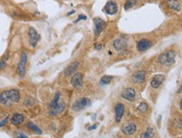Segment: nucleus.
<instances>
[{"mask_svg":"<svg viewBox=\"0 0 182 138\" xmlns=\"http://www.w3.org/2000/svg\"><path fill=\"white\" fill-rule=\"evenodd\" d=\"M136 3H137V0H128L124 4V9L128 10L129 9H131V8H133L136 4Z\"/></svg>","mask_w":182,"mask_h":138,"instance_id":"nucleus-24","label":"nucleus"},{"mask_svg":"<svg viewBox=\"0 0 182 138\" xmlns=\"http://www.w3.org/2000/svg\"><path fill=\"white\" fill-rule=\"evenodd\" d=\"M90 105H91L90 99L87 98H82L79 100L75 101V103L72 105V109H73L75 111H81V110H82L83 109L90 106Z\"/></svg>","mask_w":182,"mask_h":138,"instance_id":"nucleus-3","label":"nucleus"},{"mask_svg":"<svg viewBox=\"0 0 182 138\" xmlns=\"http://www.w3.org/2000/svg\"><path fill=\"white\" fill-rule=\"evenodd\" d=\"M94 22V33L96 35H98L102 32L105 27V21L100 18H95L93 19Z\"/></svg>","mask_w":182,"mask_h":138,"instance_id":"nucleus-6","label":"nucleus"},{"mask_svg":"<svg viewBox=\"0 0 182 138\" xmlns=\"http://www.w3.org/2000/svg\"><path fill=\"white\" fill-rule=\"evenodd\" d=\"M145 75H146V72L145 71H138L136 72L133 75V82L136 83H143L144 79H145Z\"/></svg>","mask_w":182,"mask_h":138,"instance_id":"nucleus-15","label":"nucleus"},{"mask_svg":"<svg viewBox=\"0 0 182 138\" xmlns=\"http://www.w3.org/2000/svg\"><path fill=\"white\" fill-rule=\"evenodd\" d=\"M135 91L134 89L132 88H125L124 90L122 92V97L123 99L128 100V101H133L135 99Z\"/></svg>","mask_w":182,"mask_h":138,"instance_id":"nucleus-9","label":"nucleus"},{"mask_svg":"<svg viewBox=\"0 0 182 138\" xmlns=\"http://www.w3.org/2000/svg\"><path fill=\"white\" fill-rule=\"evenodd\" d=\"M164 80V75L163 74H158L153 76V78L151 80V87L153 88H159L161 83H163V81Z\"/></svg>","mask_w":182,"mask_h":138,"instance_id":"nucleus-13","label":"nucleus"},{"mask_svg":"<svg viewBox=\"0 0 182 138\" xmlns=\"http://www.w3.org/2000/svg\"><path fill=\"white\" fill-rule=\"evenodd\" d=\"M136 130H137L136 125L134 123H133V122H129V123L125 124V125H123V127H122L123 133L125 134V135H127V136L133 135V134L136 131Z\"/></svg>","mask_w":182,"mask_h":138,"instance_id":"nucleus-8","label":"nucleus"},{"mask_svg":"<svg viewBox=\"0 0 182 138\" xmlns=\"http://www.w3.org/2000/svg\"><path fill=\"white\" fill-rule=\"evenodd\" d=\"M181 138H182V137H181Z\"/></svg>","mask_w":182,"mask_h":138,"instance_id":"nucleus-35","label":"nucleus"},{"mask_svg":"<svg viewBox=\"0 0 182 138\" xmlns=\"http://www.w3.org/2000/svg\"><path fill=\"white\" fill-rule=\"evenodd\" d=\"M8 119H9V116H7V117H6V118H5L4 120H3L1 121V124H0V126H1V127H3V125H6L7 121H8Z\"/></svg>","mask_w":182,"mask_h":138,"instance_id":"nucleus-28","label":"nucleus"},{"mask_svg":"<svg viewBox=\"0 0 182 138\" xmlns=\"http://www.w3.org/2000/svg\"><path fill=\"white\" fill-rule=\"evenodd\" d=\"M65 107H66V104H65V103L63 102H60L58 104V105H56V106L53 109H50V115H52V116H55L56 115H58V114L61 113Z\"/></svg>","mask_w":182,"mask_h":138,"instance_id":"nucleus-16","label":"nucleus"},{"mask_svg":"<svg viewBox=\"0 0 182 138\" xmlns=\"http://www.w3.org/2000/svg\"><path fill=\"white\" fill-rule=\"evenodd\" d=\"M180 109H182V99H180Z\"/></svg>","mask_w":182,"mask_h":138,"instance_id":"nucleus-34","label":"nucleus"},{"mask_svg":"<svg viewBox=\"0 0 182 138\" xmlns=\"http://www.w3.org/2000/svg\"><path fill=\"white\" fill-rule=\"evenodd\" d=\"M177 93H178V94H180V93H182V84L180 85V87L179 88V89H178Z\"/></svg>","mask_w":182,"mask_h":138,"instance_id":"nucleus-31","label":"nucleus"},{"mask_svg":"<svg viewBox=\"0 0 182 138\" xmlns=\"http://www.w3.org/2000/svg\"><path fill=\"white\" fill-rule=\"evenodd\" d=\"M113 46H114V48L117 51L123 50L124 48H126L127 46V40L123 37H120L114 40V42H113Z\"/></svg>","mask_w":182,"mask_h":138,"instance_id":"nucleus-14","label":"nucleus"},{"mask_svg":"<svg viewBox=\"0 0 182 138\" xmlns=\"http://www.w3.org/2000/svg\"><path fill=\"white\" fill-rule=\"evenodd\" d=\"M74 13H75V11L73 10V11H71V12H69V13L67 14V15H71V14H74Z\"/></svg>","mask_w":182,"mask_h":138,"instance_id":"nucleus-33","label":"nucleus"},{"mask_svg":"<svg viewBox=\"0 0 182 138\" xmlns=\"http://www.w3.org/2000/svg\"><path fill=\"white\" fill-rule=\"evenodd\" d=\"M27 126L29 127L30 129H31L32 131H33L35 133H36V134H39V135H40V134L42 133V131H41V130H40L37 125H35L34 123H32V122H29L27 124Z\"/></svg>","mask_w":182,"mask_h":138,"instance_id":"nucleus-22","label":"nucleus"},{"mask_svg":"<svg viewBox=\"0 0 182 138\" xmlns=\"http://www.w3.org/2000/svg\"><path fill=\"white\" fill-rule=\"evenodd\" d=\"M118 5L114 1H108L104 7V11L109 15H113L118 12Z\"/></svg>","mask_w":182,"mask_h":138,"instance_id":"nucleus-5","label":"nucleus"},{"mask_svg":"<svg viewBox=\"0 0 182 138\" xmlns=\"http://www.w3.org/2000/svg\"><path fill=\"white\" fill-rule=\"evenodd\" d=\"M153 130L152 127H148L146 131H144L141 135V138H153Z\"/></svg>","mask_w":182,"mask_h":138,"instance_id":"nucleus-21","label":"nucleus"},{"mask_svg":"<svg viewBox=\"0 0 182 138\" xmlns=\"http://www.w3.org/2000/svg\"><path fill=\"white\" fill-rule=\"evenodd\" d=\"M26 62H27V54L25 52H23L21 55V58H20V62L18 64V68H17L18 74L20 77H24L25 74Z\"/></svg>","mask_w":182,"mask_h":138,"instance_id":"nucleus-4","label":"nucleus"},{"mask_svg":"<svg viewBox=\"0 0 182 138\" xmlns=\"http://www.w3.org/2000/svg\"><path fill=\"white\" fill-rule=\"evenodd\" d=\"M71 83L74 88H80L82 85V74L80 72H76V74L72 76Z\"/></svg>","mask_w":182,"mask_h":138,"instance_id":"nucleus-11","label":"nucleus"},{"mask_svg":"<svg viewBox=\"0 0 182 138\" xmlns=\"http://www.w3.org/2000/svg\"><path fill=\"white\" fill-rule=\"evenodd\" d=\"M24 120H25V118H24V116L22 115H20V114H14L11 118V123L14 125H18L22 124L24 122Z\"/></svg>","mask_w":182,"mask_h":138,"instance_id":"nucleus-19","label":"nucleus"},{"mask_svg":"<svg viewBox=\"0 0 182 138\" xmlns=\"http://www.w3.org/2000/svg\"><path fill=\"white\" fill-rule=\"evenodd\" d=\"M82 19L86 20V19H87V16H85V15H83V14H80L79 17L75 20V23H78V22L80 21V20H82Z\"/></svg>","mask_w":182,"mask_h":138,"instance_id":"nucleus-26","label":"nucleus"},{"mask_svg":"<svg viewBox=\"0 0 182 138\" xmlns=\"http://www.w3.org/2000/svg\"><path fill=\"white\" fill-rule=\"evenodd\" d=\"M95 49H96V50H101V49H102V45H101V44L96 45V46H95Z\"/></svg>","mask_w":182,"mask_h":138,"instance_id":"nucleus-29","label":"nucleus"},{"mask_svg":"<svg viewBox=\"0 0 182 138\" xmlns=\"http://www.w3.org/2000/svg\"><path fill=\"white\" fill-rule=\"evenodd\" d=\"M112 78H113L112 76H109V75L103 76V78H101V80H100V85H102V86H103V85L108 84V83L112 81Z\"/></svg>","mask_w":182,"mask_h":138,"instance_id":"nucleus-23","label":"nucleus"},{"mask_svg":"<svg viewBox=\"0 0 182 138\" xmlns=\"http://www.w3.org/2000/svg\"><path fill=\"white\" fill-rule=\"evenodd\" d=\"M152 46V41L147 39H142L137 44V48L140 51H147Z\"/></svg>","mask_w":182,"mask_h":138,"instance_id":"nucleus-10","label":"nucleus"},{"mask_svg":"<svg viewBox=\"0 0 182 138\" xmlns=\"http://www.w3.org/2000/svg\"><path fill=\"white\" fill-rule=\"evenodd\" d=\"M60 93H56L55 95L54 99L52 100L51 102H50V104H49V108H50V109H53V108H55V107L56 106V105H58V104L60 103Z\"/></svg>","mask_w":182,"mask_h":138,"instance_id":"nucleus-20","label":"nucleus"},{"mask_svg":"<svg viewBox=\"0 0 182 138\" xmlns=\"http://www.w3.org/2000/svg\"><path fill=\"white\" fill-rule=\"evenodd\" d=\"M166 4L169 9L175 11H179L180 9V3L179 0H167Z\"/></svg>","mask_w":182,"mask_h":138,"instance_id":"nucleus-18","label":"nucleus"},{"mask_svg":"<svg viewBox=\"0 0 182 138\" xmlns=\"http://www.w3.org/2000/svg\"><path fill=\"white\" fill-rule=\"evenodd\" d=\"M78 66H79V62H72L71 65H69V66H68V67H66V70H65V72H64L65 76H66V77L71 76V75L76 70V68L78 67Z\"/></svg>","mask_w":182,"mask_h":138,"instance_id":"nucleus-17","label":"nucleus"},{"mask_svg":"<svg viewBox=\"0 0 182 138\" xmlns=\"http://www.w3.org/2000/svg\"><path fill=\"white\" fill-rule=\"evenodd\" d=\"M175 52L174 51H167L160 54L158 57V62L164 66H170L175 61Z\"/></svg>","mask_w":182,"mask_h":138,"instance_id":"nucleus-2","label":"nucleus"},{"mask_svg":"<svg viewBox=\"0 0 182 138\" xmlns=\"http://www.w3.org/2000/svg\"><path fill=\"white\" fill-rule=\"evenodd\" d=\"M96 127H98V125H92V126L89 127V128H88V130H89V131H92V130H94V129H96Z\"/></svg>","mask_w":182,"mask_h":138,"instance_id":"nucleus-30","label":"nucleus"},{"mask_svg":"<svg viewBox=\"0 0 182 138\" xmlns=\"http://www.w3.org/2000/svg\"><path fill=\"white\" fill-rule=\"evenodd\" d=\"M16 137H17V138H28L26 136H25V135H24V134H22V133H19V132L16 133Z\"/></svg>","mask_w":182,"mask_h":138,"instance_id":"nucleus-27","label":"nucleus"},{"mask_svg":"<svg viewBox=\"0 0 182 138\" xmlns=\"http://www.w3.org/2000/svg\"><path fill=\"white\" fill-rule=\"evenodd\" d=\"M124 113V105L123 104H117L115 106V118L117 122H120Z\"/></svg>","mask_w":182,"mask_h":138,"instance_id":"nucleus-12","label":"nucleus"},{"mask_svg":"<svg viewBox=\"0 0 182 138\" xmlns=\"http://www.w3.org/2000/svg\"><path fill=\"white\" fill-rule=\"evenodd\" d=\"M148 109H149V106H148V104L146 103H144V102H142L141 103L139 106H138V110L140 111L141 113H144V112H146L148 110Z\"/></svg>","mask_w":182,"mask_h":138,"instance_id":"nucleus-25","label":"nucleus"},{"mask_svg":"<svg viewBox=\"0 0 182 138\" xmlns=\"http://www.w3.org/2000/svg\"><path fill=\"white\" fill-rule=\"evenodd\" d=\"M19 100V92L17 89H11V90L4 91L1 94L0 101L1 104L4 106H10L14 103H17Z\"/></svg>","mask_w":182,"mask_h":138,"instance_id":"nucleus-1","label":"nucleus"},{"mask_svg":"<svg viewBox=\"0 0 182 138\" xmlns=\"http://www.w3.org/2000/svg\"><path fill=\"white\" fill-rule=\"evenodd\" d=\"M29 37H30V43L33 47H35L38 43V40L39 38V35L37 33L34 28L30 27L29 29Z\"/></svg>","mask_w":182,"mask_h":138,"instance_id":"nucleus-7","label":"nucleus"},{"mask_svg":"<svg viewBox=\"0 0 182 138\" xmlns=\"http://www.w3.org/2000/svg\"><path fill=\"white\" fill-rule=\"evenodd\" d=\"M3 65H4V66H5V62H3V61L2 60V61H1V69H3Z\"/></svg>","mask_w":182,"mask_h":138,"instance_id":"nucleus-32","label":"nucleus"}]
</instances>
